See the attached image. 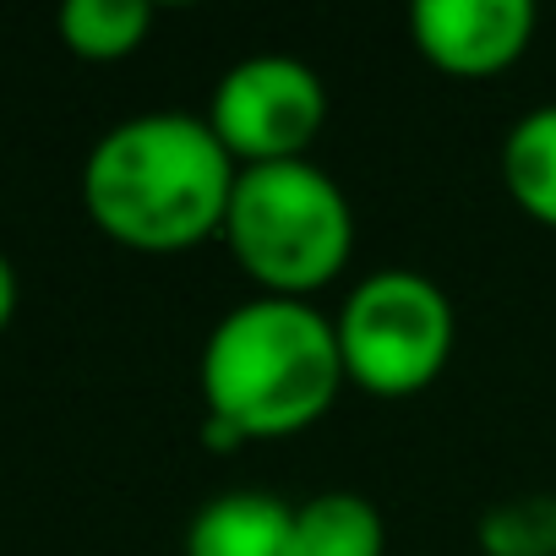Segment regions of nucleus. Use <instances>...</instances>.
I'll return each mask as SVG.
<instances>
[{
  "mask_svg": "<svg viewBox=\"0 0 556 556\" xmlns=\"http://www.w3.org/2000/svg\"><path fill=\"white\" fill-rule=\"evenodd\" d=\"M197 382L207 404V447H240L317 426L350 377L333 317L312 301L256 295L218 317L202 344Z\"/></svg>",
  "mask_w": 556,
  "mask_h": 556,
  "instance_id": "1",
  "label": "nucleus"
},
{
  "mask_svg": "<svg viewBox=\"0 0 556 556\" xmlns=\"http://www.w3.org/2000/svg\"><path fill=\"white\" fill-rule=\"evenodd\" d=\"M240 164L207 115L153 110L110 126L83 164L88 218L131 251H191L224 235Z\"/></svg>",
  "mask_w": 556,
  "mask_h": 556,
  "instance_id": "2",
  "label": "nucleus"
},
{
  "mask_svg": "<svg viewBox=\"0 0 556 556\" xmlns=\"http://www.w3.org/2000/svg\"><path fill=\"white\" fill-rule=\"evenodd\" d=\"M224 245L262 295L306 301L344 273L355 251V207L312 159L256 164L235 180Z\"/></svg>",
  "mask_w": 556,
  "mask_h": 556,
  "instance_id": "3",
  "label": "nucleus"
},
{
  "mask_svg": "<svg viewBox=\"0 0 556 556\" xmlns=\"http://www.w3.org/2000/svg\"><path fill=\"white\" fill-rule=\"evenodd\" d=\"M344 377L371 399H409L431 388L453 355V301L415 267H382L350 290L333 317Z\"/></svg>",
  "mask_w": 556,
  "mask_h": 556,
  "instance_id": "4",
  "label": "nucleus"
},
{
  "mask_svg": "<svg viewBox=\"0 0 556 556\" xmlns=\"http://www.w3.org/2000/svg\"><path fill=\"white\" fill-rule=\"evenodd\" d=\"M207 126L240 169L295 164L328 126V88L295 55H251L218 77Z\"/></svg>",
  "mask_w": 556,
  "mask_h": 556,
  "instance_id": "5",
  "label": "nucleus"
},
{
  "mask_svg": "<svg viewBox=\"0 0 556 556\" xmlns=\"http://www.w3.org/2000/svg\"><path fill=\"white\" fill-rule=\"evenodd\" d=\"M529 0H415L409 39L447 77H496L534 39Z\"/></svg>",
  "mask_w": 556,
  "mask_h": 556,
  "instance_id": "6",
  "label": "nucleus"
},
{
  "mask_svg": "<svg viewBox=\"0 0 556 556\" xmlns=\"http://www.w3.org/2000/svg\"><path fill=\"white\" fill-rule=\"evenodd\" d=\"M186 556H301L295 507L267 491H224L197 507Z\"/></svg>",
  "mask_w": 556,
  "mask_h": 556,
  "instance_id": "7",
  "label": "nucleus"
},
{
  "mask_svg": "<svg viewBox=\"0 0 556 556\" xmlns=\"http://www.w3.org/2000/svg\"><path fill=\"white\" fill-rule=\"evenodd\" d=\"M502 186L534 224L556 229V104L513 121L502 142Z\"/></svg>",
  "mask_w": 556,
  "mask_h": 556,
  "instance_id": "8",
  "label": "nucleus"
},
{
  "mask_svg": "<svg viewBox=\"0 0 556 556\" xmlns=\"http://www.w3.org/2000/svg\"><path fill=\"white\" fill-rule=\"evenodd\" d=\"M301 523V556H382L388 523L382 513L355 491H323L295 507Z\"/></svg>",
  "mask_w": 556,
  "mask_h": 556,
  "instance_id": "9",
  "label": "nucleus"
},
{
  "mask_svg": "<svg viewBox=\"0 0 556 556\" xmlns=\"http://www.w3.org/2000/svg\"><path fill=\"white\" fill-rule=\"evenodd\" d=\"M55 28L77 61H126L153 34V7L148 0H66Z\"/></svg>",
  "mask_w": 556,
  "mask_h": 556,
  "instance_id": "10",
  "label": "nucleus"
},
{
  "mask_svg": "<svg viewBox=\"0 0 556 556\" xmlns=\"http://www.w3.org/2000/svg\"><path fill=\"white\" fill-rule=\"evenodd\" d=\"M480 551L485 556H556V496L529 491V496L496 502L480 518Z\"/></svg>",
  "mask_w": 556,
  "mask_h": 556,
  "instance_id": "11",
  "label": "nucleus"
},
{
  "mask_svg": "<svg viewBox=\"0 0 556 556\" xmlns=\"http://www.w3.org/2000/svg\"><path fill=\"white\" fill-rule=\"evenodd\" d=\"M12 317H17V267L7 262V251H0V333H7Z\"/></svg>",
  "mask_w": 556,
  "mask_h": 556,
  "instance_id": "12",
  "label": "nucleus"
}]
</instances>
